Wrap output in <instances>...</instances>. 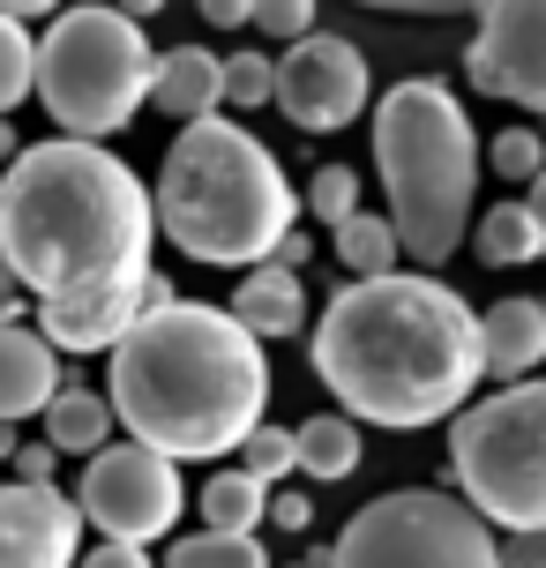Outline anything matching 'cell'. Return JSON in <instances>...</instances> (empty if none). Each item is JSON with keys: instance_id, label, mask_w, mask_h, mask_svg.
I'll list each match as a JSON object with an SVG mask.
<instances>
[{"instance_id": "1", "label": "cell", "mask_w": 546, "mask_h": 568, "mask_svg": "<svg viewBox=\"0 0 546 568\" xmlns=\"http://www.w3.org/2000/svg\"><path fill=\"white\" fill-rule=\"evenodd\" d=\"M307 367L352 426L419 434L479 397V307L442 277L390 270L374 284H337L307 337Z\"/></svg>"}, {"instance_id": "2", "label": "cell", "mask_w": 546, "mask_h": 568, "mask_svg": "<svg viewBox=\"0 0 546 568\" xmlns=\"http://www.w3.org/2000/svg\"><path fill=\"white\" fill-rule=\"evenodd\" d=\"M158 217L150 187L105 142H23L0 172V262L38 307L135 300L150 277Z\"/></svg>"}, {"instance_id": "3", "label": "cell", "mask_w": 546, "mask_h": 568, "mask_svg": "<svg viewBox=\"0 0 546 568\" xmlns=\"http://www.w3.org/2000/svg\"><path fill=\"white\" fill-rule=\"evenodd\" d=\"M105 404L135 434V449L165 464L232 456L270 412V352L225 307L173 300L113 344Z\"/></svg>"}, {"instance_id": "4", "label": "cell", "mask_w": 546, "mask_h": 568, "mask_svg": "<svg viewBox=\"0 0 546 568\" xmlns=\"http://www.w3.org/2000/svg\"><path fill=\"white\" fill-rule=\"evenodd\" d=\"M150 217L188 262L262 270L277 255V240L292 232V217H300V195H292L277 150L218 113L173 135L165 165H158V187H150Z\"/></svg>"}, {"instance_id": "5", "label": "cell", "mask_w": 546, "mask_h": 568, "mask_svg": "<svg viewBox=\"0 0 546 568\" xmlns=\"http://www.w3.org/2000/svg\"><path fill=\"white\" fill-rule=\"evenodd\" d=\"M374 165H382L397 255L419 262V277L442 270L472 240V202H479V135L464 98L442 75L390 83L374 105Z\"/></svg>"}, {"instance_id": "6", "label": "cell", "mask_w": 546, "mask_h": 568, "mask_svg": "<svg viewBox=\"0 0 546 568\" xmlns=\"http://www.w3.org/2000/svg\"><path fill=\"white\" fill-rule=\"evenodd\" d=\"M150 38L128 8H60L38 38L30 98L68 142H105L150 105Z\"/></svg>"}, {"instance_id": "7", "label": "cell", "mask_w": 546, "mask_h": 568, "mask_svg": "<svg viewBox=\"0 0 546 568\" xmlns=\"http://www.w3.org/2000/svg\"><path fill=\"white\" fill-rule=\"evenodd\" d=\"M449 486L502 539L546 531V374L472 397L449 419Z\"/></svg>"}, {"instance_id": "8", "label": "cell", "mask_w": 546, "mask_h": 568, "mask_svg": "<svg viewBox=\"0 0 546 568\" xmlns=\"http://www.w3.org/2000/svg\"><path fill=\"white\" fill-rule=\"evenodd\" d=\"M322 568H502V539L449 486H397L337 531Z\"/></svg>"}, {"instance_id": "9", "label": "cell", "mask_w": 546, "mask_h": 568, "mask_svg": "<svg viewBox=\"0 0 546 568\" xmlns=\"http://www.w3.org/2000/svg\"><path fill=\"white\" fill-rule=\"evenodd\" d=\"M83 524L105 531V546H158L188 509V486H180V464L135 449V442H105V449L83 464V486L68 494Z\"/></svg>"}, {"instance_id": "10", "label": "cell", "mask_w": 546, "mask_h": 568, "mask_svg": "<svg viewBox=\"0 0 546 568\" xmlns=\"http://www.w3.org/2000/svg\"><path fill=\"white\" fill-rule=\"evenodd\" d=\"M367 53L352 45V38H330V30H315V38H300V45H285V60H270V105L300 128V135H337V128H352V120L367 113Z\"/></svg>"}, {"instance_id": "11", "label": "cell", "mask_w": 546, "mask_h": 568, "mask_svg": "<svg viewBox=\"0 0 546 568\" xmlns=\"http://www.w3.org/2000/svg\"><path fill=\"white\" fill-rule=\"evenodd\" d=\"M464 75L479 98H509L546 120V0H487L464 38Z\"/></svg>"}, {"instance_id": "12", "label": "cell", "mask_w": 546, "mask_h": 568, "mask_svg": "<svg viewBox=\"0 0 546 568\" xmlns=\"http://www.w3.org/2000/svg\"><path fill=\"white\" fill-rule=\"evenodd\" d=\"M83 516L60 486H0V568H75Z\"/></svg>"}, {"instance_id": "13", "label": "cell", "mask_w": 546, "mask_h": 568, "mask_svg": "<svg viewBox=\"0 0 546 568\" xmlns=\"http://www.w3.org/2000/svg\"><path fill=\"white\" fill-rule=\"evenodd\" d=\"M546 359V300H502L479 314V367L494 374V389L532 382Z\"/></svg>"}, {"instance_id": "14", "label": "cell", "mask_w": 546, "mask_h": 568, "mask_svg": "<svg viewBox=\"0 0 546 568\" xmlns=\"http://www.w3.org/2000/svg\"><path fill=\"white\" fill-rule=\"evenodd\" d=\"M60 382H68V374H60V352L38 337L30 322L0 329V426H23L30 412H46Z\"/></svg>"}, {"instance_id": "15", "label": "cell", "mask_w": 546, "mask_h": 568, "mask_svg": "<svg viewBox=\"0 0 546 568\" xmlns=\"http://www.w3.org/2000/svg\"><path fill=\"white\" fill-rule=\"evenodd\" d=\"M150 105L180 128L225 113V90H218V53L210 45H173V53L150 60Z\"/></svg>"}, {"instance_id": "16", "label": "cell", "mask_w": 546, "mask_h": 568, "mask_svg": "<svg viewBox=\"0 0 546 568\" xmlns=\"http://www.w3.org/2000/svg\"><path fill=\"white\" fill-rule=\"evenodd\" d=\"M225 314L270 352V337H300V329H307V284L292 277V270H277V262H262V270L240 277V292H232Z\"/></svg>"}, {"instance_id": "17", "label": "cell", "mask_w": 546, "mask_h": 568, "mask_svg": "<svg viewBox=\"0 0 546 568\" xmlns=\"http://www.w3.org/2000/svg\"><path fill=\"white\" fill-rule=\"evenodd\" d=\"M38 419H46V449L53 456H98L113 442V404H105V389H90V382H60Z\"/></svg>"}, {"instance_id": "18", "label": "cell", "mask_w": 546, "mask_h": 568, "mask_svg": "<svg viewBox=\"0 0 546 568\" xmlns=\"http://www.w3.org/2000/svg\"><path fill=\"white\" fill-rule=\"evenodd\" d=\"M292 471H307V479L337 486L360 471V426L345 412H315V419L292 426Z\"/></svg>"}, {"instance_id": "19", "label": "cell", "mask_w": 546, "mask_h": 568, "mask_svg": "<svg viewBox=\"0 0 546 568\" xmlns=\"http://www.w3.org/2000/svg\"><path fill=\"white\" fill-rule=\"evenodd\" d=\"M262 516H270V486L247 479L240 464L202 479V531H225V539H255Z\"/></svg>"}, {"instance_id": "20", "label": "cell", "mask_w": 546, "mask_h": 568, "mask_svg": "<svg viewBox=\"0 0 546 568\" xmlns=\"http://www.w3.org/2000/svg\"><path fill=\"white\" fill-rule=\"evenodd\" d=\"M472 247L487 270H517V262H539V225L524 202H494V210H472Z\"/></svg>"}, {"instance_id": "21", "label": "cell", "mask_w": 546, "mask_h": 568, "mask_svg": "<svg viewBox=\"0 0 546 568\" xmlns=\"http://www.w3.org/2000/svg\"><path fill=\"white\" fill-rule=\"evenodd\" d=\"M337 262L352 270V284L390 277V270H397V232H390V217H382V210L345 217V225H337Z\"/></svg>"}, {"instance_id": "22", "label": "cell", "mask_w": 546, "mask_h": 568, "mask_svg": "<svg viewBox=\"0 0 546 568\" xmlns=\"http://www.w3.org/2000/svg\"><path fill=\"white\" fill-rule=\"evenodd\" d=\"M165 568H270L262 539H225V531H195V539H173Z\"/></svg>"}, {"instance_id": "23", "label": "cell", "mask_w": 546, "mask_h": 568, "mask_svg": "<svg viewBox=\"0 0 546 568\" xmlns=\"http://www.w3.org/2000/svg\"><path fill=\"white\" fill-rule=\"evenodd\" d=\"M30 68H38V38L0 8V120L30 98Z\"/></svg>"}, {"instance_id": "24", "label": "cell", "mask_w": 546, "mask_h": 568, "mask_svg": "<svg viewBox=\"0 0 546 568\" xmlns=\"http://www.w3.org/2000/svg\"><path fill=\"white\" fill-rule=\"evenodd\" d=\"M218 90H225V105H240V113L270 105V53H255V45L225 53L218 60Z\"/></svg>"}, {"instance_id": "25", "label": "cell", "mask_w": 546, "mask_h": 568, "mask_svg": "<svg viewBox=\"0 0 546 568\" xmlns=\"http://www.w3.org/2000/svg\"><path fill=\"white\" fill-rule=\"evenodd\" d=\"M300 202L337 232L345 217H360V172H352V165H315V180H307V195H300Z\"/></svg>"}, {"instance_id": "26", "label": "cell", "mask_w": 546, "mask_h": 568, "mask_svg": "<svg viewBox=\"0 0 546 568\" xmlns=\"http://www.w3.org/2000/svg\"><path fill=\"white\" fill-rule=\"evenodd\" d=\"M479 165H494L502 180H524V187H532V180L546 172V135H539V128H502V135L487 142Z\"/></svg>"}, {"instance_id": "27", "label": "cell", "mask_w": 546, "mask_h": 568, "mask_svg": "<svg viewBox=\"0 0 546 568\" xmlns=\"http://www.w3.org/2000/svg\"><path fill=\"white\" fill-rule=\"evenodd\" d=\"M240 456H247L240 471H247V479H262L270 494H277V479L292 471V426H255V434L240 442Z\"/></svg>"}, {"instance_id": "28", "label": "cell", "mask_w": 546, "mask_h": 568, "mask_svg": "<svg viewBox=\"0 0 546 568\" xmlns=\"http://www.w3.org/2000/svg\"><path fill=\"white\" fill-rule=\"evenodd\" d=\"M247 23H255L262 38H292V45H300V38H315V8H307V0H270Z\"/></svg>"}, {"instance_id": "29", "label": "cell", "mask_w": 546, "mask_h": 568, "mask_svg": "<svg viewBox=\"0 0 546 568\" xmlns=\"http://www.w3.org/2000/svg\"><path fill=\"white\" fill-rule=\"evenodd\" d=\"M8 464H16V486H53V464H60V456L46 449V442H16V456H8Z\"/></svg>"}, {"instance_id": "30", "label": "cell", "mask_w": 546, "mask_h": 568, "mask_svg": "<svg viewBox=\"0 0 546 568\" xmlns=\"http://www.w3.org/2000/svg\"><path fill=\"white\" fill-rule=\"evenodd\" d=\"M270 524H277V531H307V524H315V501H307V494H270Z\"/></svg>"}, {"instance_id": "31", "label": "cell", "mask_w": 546, "mask_h": 568, "mask_svg": "<svg viewBox=\"0 0 546 568\" xmlns=\"http://www.w3.org/2000/svg\"><path fill=\"white\" fill-rule=\"evenodd\" d=\"M75 568H150L143 546H90V554H75Z\"/></svg>"}, {"instance_id": "32", "label": "cell", "mask_w": 546, "mask_h": 568, "mask_svg": "<svg viewBox=\"0 0 546 568\" xmlns=\"http://www.w3.org/2000/svg\"><path fill=\"white\" fill-rule=\"evenodd\" d=\"M502 568H546V531H532V539H502Z\"/></svg>"}, {"instance_id": "33", "label": "cell", "mask_w": 546, "mask_h": 568, "mask_svg": "<svg viewBox=\"0 0 546 568\" xmlns=\"http://www.w3.org/2000/svg\"><path fill=\"white\" fill-rule=\"evenodd\" d=\"M23 322V284L8 277V262H0V329H16Z\"/></svg>"}, {"instance_id": "34", "label": "cell", "mask_w": 546, "mask_h": 568, "mask_svg": "<svg viewBox=\"0 0 546 568\" xmlns=\"http://www.w3.org/2000/svg\"><path fill=\"white\" fill-rule=\"evenodd\" d=\"M247 16H255V8H240V0H210V8H202V23H218V30H240Z\"/></svg>"}, {"instance_id": "35", "label": "cell", "mask_w": 546, "mask_h": 568, "mask_svg": "<svg viewBox=\"0 0 546 568\" xmlns=\"http://www.w3.org/2000/svg\"><path fill=\"white\" fill-rule=\"evenodd\" d=\"M524 210H532V225H539V255H546V172L532 180V195H524Z\"/></svg>"}, {"instance_id": "36", "label": "cell", "mask_w": 546, "mask_h": 568, "mask_svg": "<svg viewBox=\"0 0 546 568\" xmlns=\"http://www.w3.org/2000/svg\"><path fill=\"white\" fill-rule=\"evenodd\" d=\"M16 150H23V142H16V128H8V120H0V172L16 165Z\"/></svg>"}, {"instance_id": "37", "label": "cell", "mask_w": 546, "mask_h": 568, "mask_svg": "<svg viewBox=\"0 0 546 568\" xmlns=\"http://www.w3.org/2000/svg\"><path fill=\"white\" fill-rule=\"evenodd\" d=\"M8 456H16V426H0V464H8Z\"/></svg>"}, {"instance_id": "38", "label": "cell", "mask_w": 546, "mask_h": 568, "mask_svg": "<svg viewBox=\"0 0 546 568\" xmlns=\"http://www.w3.org/2000/svg\"><path fill=\"white\" fill-rule=\"evenodd\" d=\"M292 568H307V561H292Z\"/></svg>"}]
</instances>
